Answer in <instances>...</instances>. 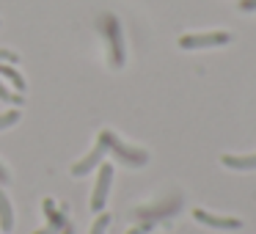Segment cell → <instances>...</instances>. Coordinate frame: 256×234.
I'll list each match as a JSON object with an SVG mask.
<instances>
[{"instance_id":"1","label":"cell","mask_w":256,"mask_h":234,"mask_svg":"<svg viewBox=\"0 0 256 234\" xmlns=\"http://www.w3.org/2000/svg\"><path fill=\"white\" fill-rule=\"evenodd\" d=\"M100 140L105 144V149L110 152L113 157H118V160L124 162V166L144 168L146 162H149V152H144V149H132V146L122 144V140H118L116 135L110 132V130H102V132H100Z\"/></svg>"},{"instance_id":"2","label":"cell","mask_w":256,"mask_h":234,"mask_svg":"<svg viewBox=\"0 0 256 234\" xmlns=\"http://www.w3.org/2000/svg\"><path fill=\"white\" fill-rule=\"evenodd\" d=\"M102 34L108 39V47H110V66H124V42H122V25L113 14H105L102 17Z\"/></svg>"},{"instance_id":"3","label":"cell","mask_w":256,"mask_h":234,"mask_svg":"<svg viewBox=\"0 0 256 234\" xmlns=\"http://www.w3.org/2000/svg\"><path fill=\"white\" fill-rule=\"evenodd\" d=\"M110 182H113V166L110 162H100V174H96V182H94V193H91V212L100 215L105 210V201H108V193H110Z\"/></svg>"},{"instance_id":"4","label":"cell","mask_w":256,"mask_h":234,"mask_svg":"<svg viewBox=\"0 0 256 234\" xmlns=\"http://www.w3.org/2000/svg\"><path fill=\"white\" fill-rule=\"evenodd\" d=\"M182 210V198L179 196H174V198L168 201H160V204H152V206H138V210L132 212V218H138V220H166V218L176 215V212Z\"/></svg>"},{"instance_id":"5","label":"cell","mask_w":256,"mask_h":234,"mask_svg":"<svg viewBox=\"0 0 256 234\" xmlns=\"http://www.w3.org/2000/svg\"><path fill=\"white\" fill-rule=\"evenodd\" d=\"M232 34L226 30H215V34H193V36H182L179 47L182 50H204V47H218V44H228Z\"/></svg>"},{"instance_id":"6","label":"cell","mask_w":256,"mask_h":234,"mask_svg":"<svg viewBox=\"0 0 256 234\" xmlns=\"http://www.w3.org/2000/svg\"><path fill=\"white\" fill-rule=\"evenodd\" d=\"M105 154H108L105 144H102V140L96 138V144L91 146L88 154H86L83 160H78V162L72 166V176H86V174H91V171H94V168L102 162V157H105Z\"/></svg>"},{"instance_id":"7","label":"cell","mask_w":256,"mask_h":234,"mask_svg":"<svg viewBox=\"0 0 256 234\" xmlns=\"http://www.w3.org/2000/svg\"><path fill=\"white\" fill-rule=\"evenodd\" d=\"M193 218L210 228H218V232H237V228H242L240 218H218V215H210L206 210H193Z\"/></svg>"},{"instance_id":"8","label":"cell","mask_w":256,"mask_h":234,"mask_svg":"<svg viewBox=\"0 0 256 234\" xmlns=\"http://www.w3.org/2000/svg\"><path fill=\"white\" fill-rule=\"evenodd\" d=\"M220 162L232 171H254L256 168V154H245V157H237V154H223Z\"/></svg>"},{"instance_id":"9","label":"cell","mask_w":256,"mask_h":234,"mask_svg":"<svg viewBox=\"0 0 256 234\" xmlns=\"http://www.w3.org/2000/svg\"><path fill=\"white\" fill-rule=\"evenodd\" d=\"M42 204H44V215H47V220H50V228H56V234L64 232L69 220H66V215H64V212L56 210V201H52V198H44Z\"/></svg>"},{"instance_id":"10","label":"cell","mask_w":256,"mask_h":234,"mask_svg":"<svg viewBox=\"0 0 256 234\" xmlns=\"http://www.w3.org/2000/svg\"><path fill=\"white\" fill-rule=\"evenodd\" d=\"M0 228L3 232H12L14 228V206H12V201H8V196L0 190Z\"/></svg>"},{"instance_id":"11","label":"cell","mask_w":256,"mask_h":234,"mask_svg":"<svg viewBox=\"0 0 256 234\" xmlns=\"http://www.w3.org/2000/svg\"><path fill=\"white\" fill-rule=\"evenodd\" d=\"M0 78H6L8 83H12L14 88H17V94H22V91H25V78L12 66V64H0Z\"/></svg>"},{"instance_id":"12","label":"cell","mask_w":256,"mask_h":234,"mask_svg":"<svg viewBox=\"0 0 256 234\" xmlns=\"http://www.w3.org/2000/svg\"><path fill=\"white\" fill-rule=\"evenodd\" d=\"M0 102H6V105H14V108H20L25 102V96L22 94H14V91H8V86L0 80Z\"/></svg>"},{"instance_id":"13","label":"cell","mask_w":256,"mask_h":234,"mask_svg":"<svg viewBox=\"0 0 256 234\" xmlns=\"http://www.w3.org/2000/svg\"><path fill=\"white\" fill-rule=\"evenodd\" d=\"M17 122H20V110H17V108H12V110H6V113H0V130L14 127Z\"/></svg>"},{"instance_id":"14","label":"cell","mask_w":256,"mask_h":234,"mask_svg":"<svg viewBox=\"0 0 256 234\" xmlns=\"http://www.w3.org/2000/svg\"><path fill=\"white\" fill-rule=\"evenodd\" d=\"M108 226H110V215H105V212H100L88 234H105V232H108Z\"/></svg>"},{"instance_id":"15","label":"cell","mask_w":256,"mask_h":234,"mask_svg":"<svg viewBox=\"0 0 256 234\" xmlns=\"http://www.w3.org/2000/svg\"><path fill=\"white\" fill-rule=\"evenodd\" d=\"M154 226H157V223H152V220H140V226H132L127 234H149Z\"/></svg>"},{"instance_id":"16","label":"cell","mask_w":256,"mask_h":234,"mask_svg":"<svg viewBox=\"0 0 256 234\" xmlns=\"http://www.w3.org/2000/svg\"><path fill=\"white\" fill-rule=\"evenodd\" d=\"M20 56L14 50H0V64H17Z\"/></svg>"},{"instance_id":"17","label":"cell","mask_w":256,"mask_h":234,"mask_svg":"<svg viewBox=\"0 0 256 234\" xmlns=\"http://www.w3.org/2000/svg\"><path fill=\"white\" fill-rule=\"evenodd\" d=\"M8 182H12V171L0 162V184H8Z\"/></svg>"},{"instance_id":"18","label":"cell","mask_w":256,"mask_h":234,"mask_svg":"<svg viewBox=\"0 0 256 234\" xmlns=\"http://www.w3.org/2000/svg\"><path fill=\"white\" fill-rule=\"evenodd\" d=\"M240 8L242 12H256V0H240Z\"/></svg>"},{"instance_id":"19","label":"cell","mask_w":256,"mask_h":234,"mask_svg":"<svg viewBox=\"0 0 256 234\" xmlns=\"http://www.w3.org/2000/svg\"><path fill=\"white\" fill-rule=\"evenodd\" d=\"M34 234H56V228L47 226V228H39V232H34Z\"/></svg>"},{"instance_id":"20","label":"cell","mask_w":256,"mask_h":234,"mask_svg":"<svg viewBox=\"0 0 256 234\" xmlns=\"http://www.w3.org/2000/svg\"><path fill=\"white\" fill-rule=\"evenodd\" d=\"M61 234H74V226H72V223H66V228H64Z\"/></svg>"}]
</instances>
